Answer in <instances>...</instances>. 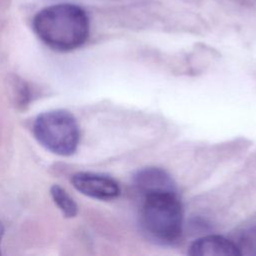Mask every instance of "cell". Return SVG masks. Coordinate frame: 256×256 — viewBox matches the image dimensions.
Segmentation results:
<instances>
[{"label":"cell","mask_w":256,"mask_h":256,"mask_svg":"<svg viewBox=\"0 0 256 256\" xmlns=\"http://www.w3.org/2000/svg\"><path fill=\"white\" fill-rule=\"evenodd\" d=\"M182 223V207L176 192L145 196L141 209V224L150 238L162 244H171L180 237Z\"/></svg>","instance_id":"2"},{"label":"cell","mask_w":256,"mask_h":256,"mask_svg":"<svg viewBox=\"0 0 256 256\" xmlns=\"http://www.w3.org/2000/svg\"><path fill=\"white\" fill-rule=\"evenodd\" d=\"M37 141L50 152L72 155L79 144L80 131L75 117L66 110H52L37 116L33 124Z\"/></svg>","instance_id":"3"},{"label":"cell","mask_w":256,"mask_h":256,"mask_svg":"<svg viewBox=\"0 0 256 256\" xmlns=\"http://www.w3.org/2000/svg\"><path fill=\"white\" fill-rule=\"evenodd\" d=\"M188 253L192 256H240L235 242L219 235H208L195 240Z\"/></svg>","instance_id":"6"},{"label":"cell","mask_w":256,"mask_h":256,"mask_svg":"<svg viewBox=\"0 0 256 256\" xmlns=\"http://www.w3.org/2000/svg\"><path fill=\"white\" fill-rule=\"evenodd\" d=\"M71 183L82 194L98 200H112L120 194L118 183L107 175L78 172L71 177Z\"/></svg>","instance_id":"4"},{"label":"cell","mask_w":256,"mask_h":256,"mask_svg":"<svg viewBox=\"0 0 256 256\" xmlns=\"http://www.w3.org/2000/svg\"><path fill=\"white\" fill-rule=\"evenodd\" d=\"M134 180L137 189L144 197L154 193L176 192L171 177L160 168H144L136 174Z\"/></svg>","instance_id":"5"},{"label":"cell","mask_w":256,"mask_h":256,"mask_svg":"<svg viewBox=\"0 0 256 256\" xmlns=\"http://www.w3.org/2000/svg\"><path fill=\"white\" fill-rule=\"evenodd\" d=\"M14 88H15V97H16V102L17 105L19 106H25L27 105L29 98H30V93L29 89L26 85L25 82H23L21 79H14Z\"/></svg>","instance_id":"9"},{"label":"cell","mask_w":256,"mask_h":256,"mask_svg":"<svg viewBox=\"0 0 256 256\" xmlns=\"http://www.w3.org/2000/svg\"><path fill=\"white\" fill-rule=\"evenodd\" d=\"M3 235H4V226H3V223L0 221V245H1ZM0 254H1V251H0Z\"/></svg>","instance_id":"10"},{"label":"cell","mask_w":256,"mask_h":256,"mask_svg":"<svg viewBox=\"0 0 256 256\" xmlns=\"http://www.w3.org/2000/svg\"><path fill=\"white\" fill-rule=\"evenodd\" d=\"M53 201L67 218H72L77 214V205L70 195L60 186L53 185L50 189Z\"/></svg>","instance_id":"7"},{"label":"cell","mask_w":256,"mask_h":256,"mask_svg":"<svg viewBox=\"0 0 256 256\" xmlns=\"http://www.w3.org/2000/svg\"><path fill=\"white\" fill-rule=\"evenodd\" d=\"M39 39L50 48L67 52L81 47L89 37L86 11L73 3H58L38 11L32 21Z\"/></svg>","instance_id":"1"},{"label":"cell","mask_w":256,"mask_h":256,"mask_svg":"<svg viewBox=\"0 0 256 256\" xmlns=\"http://www.w3.org/2000/svg\"><path fill=\"white\" fill-rule=\"evenodd\" d=\"M234 242L240 256H256V225L245 228Z\"/></svg>","instance_id":"8"}]
</instances>
